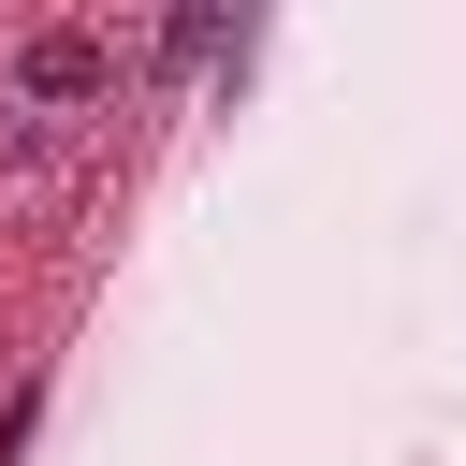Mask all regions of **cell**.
<instances>
[{
    "label": "cell",
    "mask_w": 466,
    "mask_h": 466,
    "mask_svg": "<svg viewBox=\"0 0 466 466\" xmlns=\"http://www.w3.org/2000/svg\"><path fill=\"white\" fill-rule=\"evenodd\" d=\"M29 87H44V102H87V87H102V44H87V29H44V44H29Z\"/></svg>",
    "instance_id": "cell-1"
}]
</instances>
